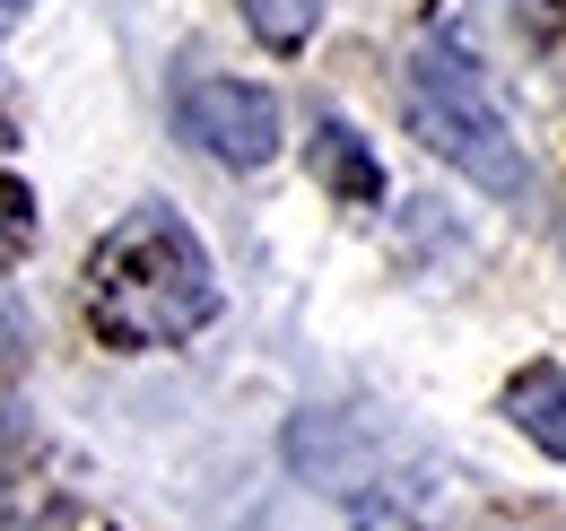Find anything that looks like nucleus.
Returning <instances> with one entry per match:
<instances>
[{"label":"nucleus","mask_w":566,"mask_h":531,"mask_svg":"<svg viewBox=\"0 0 566 531\" xmlns=\"http://www.w3.org/2000/svg\"><path fill=\"white\" fill-rule=\"evenodd\" d=\"M357 531H419L410 514H392V506H357Z\"/></svg>","instance_id":"7"},{"label":"nucleus","mask_w":566,"mask_h":531,"mask_svg":"<svg viewBox=\"0 0 566 531\" xmlns=\"http://www.w3.org/2000/svg\"><path fill=\"white\" fill-rule=\"evenodd\" d=\"M505 418H514L549 462H566V366H523V375L505 384Z\"/></svg>","instance_id":"4"},{"label":"nucleus","mask_w":566,"mask_h":531,"mask_svg":"<svg viewBox=\"0 0 566 531\" xmlns=\"http://www.w3.org/2000/svg\"><path fill=\"white\" fill-rule=\"evenodd\" d=\"M218 314V270L175 209H132L87 253V323L114 348H175Z\"/></svg>","instance_id":"1"},{"label":"nucleus","mask_w":566,"mask_h":531,"mask_svg":"<svg viewBox=\"0 0 566 531\" xmlns=\"http://www.w3.org/2000/svg\"><path fill=\"white\" fill-rule=\"evenodd\" d=\"M314 175L349 200V209H375V200H384V166H375V148H366L349 123H323V132H314Z\"/></svg>","instance_id":"5"},{"label":"nucleus","mask_w":566,"mask_h":531,"mask_svg":"<svg viewBox=\"0 0 566 531\" xmlns=\"http://www.w3.org/2000/svg\"><path fill=\"white\" fill-rule=\"evenodd\" d=\"M175 123H184V139H192L201 157L244 166V175L280 157V105H271V87H253V79H184Z\"/></svg>","instance_id":"3"},{"label":"nucleus","mask_w":566,"mask_h":531,"mask_svg":"<svg viewBox=\"0 0 566 531\" xmlns=\"http://www.w3.org/2000/svg\"><path fill=\"white\" fill-rule=\"evenodd\" d=\"M244 18H253V35H262L271 53H296V44L323 27V0H244Z\"/></svg>","instance_id":"6"},{"label":"nucleus","mask_w":566,"mask_h":531,"mask_svg":"<svg viewBox=\"0 0 566 531\" xmlns=\"http://www.w3.org/2000/svg\"><path fill=\"white\" fill-rule=\"evenodd\" d=\"M18 9H27V0H0V27H9V18H18Z\"/></svg>","instance_id":"8"},{"label":"nucleus","mask_w":566,"mask_h":531,"mask_svg":"<svg viewBox=\"0 0 566 531\" xmlns=\"http://www.w3.org/2000/svg\"><path fill=\"white\" fill-rule=\"evenodd\" d=\"M401 105H410V132L444 157V166H462L480 192H532V166H523V148H514V123H505V105H496L489 70L471 62L462 44H419L410 53V79H401Z\"/></svg>","instance_id":"2"}]
</instances>
